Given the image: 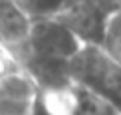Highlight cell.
<instances>
[{
	"label": "cell",
	"instance_id": "1",
	"mask_svg": "<svg viewBox=\"0 0 121 115\" xmlns=\"http://www.w3.org/2000/svg\"><path fill=\"white\" fill-rule=\"evenodd\" d=\"M68 72L75 85L101 97L121 113V62L99 44H82L68 60Z\"/></svg>",
	"mask_w": 121,
	"mask_h": 115
},
{
	"label": "cell",
	"instance_id": "2",
	"mask_svg": "<svg viewBox=\"0 0 121 115\" xmlns=\"http://www.w3.org/2000/svg\"><path fill=\"white\" fill-rule=\"evenodd\" d=\"M82 44V40L58 18H38L32 20L28 40L22 48L30 56L68 62Z\"/></svg>",
	"mask_w": 121,
	"mask_h": 115
},
{
	"label": "cell",
	"instance_id": "3",
	"mask_svg": "<svg viewBox=\"0 0 121 115\" xmlns=\"http://www.w3.org/2000/svg\"><path fill=\"white\" fill-rule=\"evenodd\" d=\"M113 16L115 14H109L95 0H69L56 18L64 22L83 44L103 46L107 26Z\"/></svg>",
	"mask_w": 121,
	"mask_h": 115
},
{
	"label": "cell",
	"instance_id": "4",
	"mask_svg": "<svg viewBox=\"0 0 121 115\" xmlns=\"http://www.w3.org/2000/svg\"><path fill=\"white\" fill-rule=\"evenodd\" d=\"M38 95V85L26 72L0 76V115H30Z\"/></svg>",
	"mask_w": 121,
	"mask_h": 115
},
{
	"label": "cell",
	"instance_id": "5",
	"mask_svg": "<svg viewBox=\"0 0 121 115\" xmlns=\"http://www.w3.org/2000/svg\"><path fill=\"white\" fill-rule=\"evenodd\" d=\"M32 20L16 0H0V42L22 48L28 40Z\"/></svg>",
	"mask_w": 121,
	"mask_h": 115
},
{
	"label": "cell",
	"instance_id": "6",
	"mask_svg": "<svg viewBox=\"0 0 121 115\" xmlns=\"http://www.w3.org/2000/svg\"><path fill=\"white\" fill-rule=\"evenodd\" d=\"M16 2L28 14L30 20H38V18H56L69 0H16Z\"/></svg>",
	"mask_w": 121,
	"mask_h": 115
}]
</instances>
